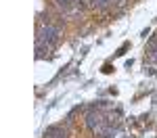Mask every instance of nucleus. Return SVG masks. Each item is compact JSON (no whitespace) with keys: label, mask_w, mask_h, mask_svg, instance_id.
I'll return each instance as SVG.
<instances>
[{"label":"nucleus","mask_w":157,"mask_h":138,"mask_svg":"<svg viewBox=\"0 0 157 138\" xmlns=\"http://www.w3.org/2000/svg\"><path fill=\"white\" fill-rule=\"evenodd\" d=\"M105 138H130V136H128L124 130H120V128H111V130H109V134Z\"/></svg>","instance_id":"2"},{"label":"nucleus","mask_w":157,"mask_h":138,"mask_svg":"<svg viewBox=\"0 0 157 138\" xmlns=\"http://www.w3.org/2000/svg\"><path fill=\"white\" fill-rule=\"evenodd\" d=\"M44 138H67V132L63 128H48Z\"/></svg>","instance_id":"1"}]
</instances>
